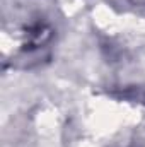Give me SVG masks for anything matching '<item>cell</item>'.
Segmentation results:
<instances>
[{"label": "cell", "instance_id": "6da1fadb", "mask_svg": "<svg viewBox=\"0 0 145 147\" xmlns=\"http://www.w3.org/2000/svg\"><path fill=\"white\" fill-rule=\"evenodd\" d=\"M51 39V28L46 22H33L24 34V48L26 50H36L43 48L48 41Z\"/></svg>", "mask_w": 145, "mask_h": 147}, {"label": "cell", "instance_id": "7a4b0ae2", "mask_svg": "<svg viewBox=\"0 0 145 147\" xmlns=\"http://www.w3.org/2000/svg\"><path fill=\"white\" fill-rule=\"evenodd\" d=\"M132 2H135V3H142L144 0H132Z\"/></svg>", "mask_w": 145, "mask_h": 147}]
</instances>
